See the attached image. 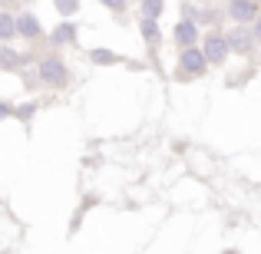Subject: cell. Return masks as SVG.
I'll use <instances>...</instances> for the list:
<instances>
[{"label": "cell", "mask_w": 261, "mask_h": 254, "mask_svg": "<svg viewBox=\"0 0 261 254\" xmlns=\"http://www.w3.org/2000/svg\"><path fill=\"white\" fill-rule=\"evenodd\" d=\"M225 53H228V43H225L222 37H205V53H202V60H208V63H222Z\"/></svg>", "instance_id": "cell-1"}, {"label": "cell", "mask_w": 261, "mask_h": 254, "mask_svg": "<svg viewBox=\"0 0 261 254\" xmlns=\"http://www.w3.org/2000/svg\"><path fill=\"white\" fill-rule=\"evenodd\" d=\"M40 76H43L46 83L60 86V83L66 79V70H63V63H57V60H46V63H43V70H40Z\"/></svg>", "instance_id": "cell-2"}, {"label": "cell", "mask_w": 261, "mask_h": 254, "mask_svg": "<svg viewBox=\"0 0 261 254\" xmlns=\"http://www.w3.org/2000/svg\"><path fill=\"white\" fill-rule=\"evenodd\" d=\"M178 66H185V73H189V76H195V73L205 70V60H202V53H198V50H185L182 60H178Z\"/></svg>", "instance_id": "cell-3"}, {"label": "cell", "mask_w": 261, "mask_h": 254, "mask_svg": "<svg viewBox=\"0 0 261 254\" xmlns=\"http://www.w3.org/2000/svg\"><path fill=\"white\" fill-rule=\"evenodd\" d=\"M13 30H20L23 37H37V33H40V23H37V17H33V13H20V20L13 23Z\"/></svg>", "instance_id": "cell-4"}, {"label": "cell", "mask_w": 261, "mask_h": 254, "mask_svg": "<svg viewBox=\"0 0 261 254\" xmlns=\"http://www.w3.org/2000/svg\"><path fill=\"white\" fill-rule=\"evenodd\" d=\"M228 13L235 20H251V17H255V4H248V0H231Z\"/></svg>", "instance_id": "cell-5"}, {"label": "cell", "mask_w": 261, "mask_h": 254, "mask_svg": "<svg viewBox=\"0 0 261 254\" xmlns=\"http://www.w3.org/2000/svg\"><path fill=\"white\" fill-rule=\"evenodd\" d=\"M175 40L182 46H192L195 43V26L189 23V20H182V23H175Z\"/></svg>", "instance_id": "cell-6"}, {"label": "cell", "mask_w": 261, "mask_h": 254, "mask_svg": "<svg viewBox=\"0 0 261 254\" xmlns=\"http://www.w3.org/2000/svg\"><path fill=\"white\" fill-rule=\"evenodd\" d=\"M20 63H23V60L13 50H0V66H4V70H20Z\"/></svg>", "instance_id": "cell-7"}, {"label": "cell", "mask_w": 261, "mask_h": 254, "mask_svg": "<svg viewBox=\"0 0 261 254\" xmlns=\"http://www.w3.org/2000/svg\"><path fill=\"white\" fill-rule=\"evenodd\" d=\"M73 37H76V26H73V23H63L57 33H53V43H70Z\"/></svg>", "instance_id": "cell-8"}, {"label": "cell", "mask_w": 261, "mask_h": 254, "mask_svg": "<svg viewBox=\"0 0 261 254\" xmlns=\"http://www.w3.org/2000/svg\"><path fill=\"white\" fill-rule=\"evenodd\" d=\"M228 46H235L238 53H245L248 50V33H231V40H225Z\"/></svg>", "instance_id": "cell-9"}, {"label": "cell", "mask_w": 261, "mask_h": 254, "mask_svg": "<svg viewBox=\"0 0 261 254\" xmlns=\"http://www.w3.org/2000/svg\"><path fill=\"white\" fill-rule=\"evenodd\" d=\"M142 10H146V20H155V17H159V10H162V0H146Z\"/></svg>", "instance_id": "cell-10"}, {"label": "cell", "mask_w": 261, "mask_h": 254, "mask_svg": "<svg viewBox=\"0 0 261 254\" xmlns=\"http://www.w3.org/2000/svg\"><path fill=\"white\" fill-rule=\"evenodd\" d=\"M142 33H146L149 43H159V26H155L152 20H146V23H142Z\"/></svg>", "instance_id": "cell-11"}, {"label": "cell", "mask_w": 261, "mask_h": 254, "mask_svg": "<svg viewBox=\"0 0 261 254\" xmlns=\"http://www.w3.org/2000/svg\"><path fill=\"white\" fill-rule=\"evenodd\" d=\"M10 33H13V20L7 13H0V37H10Z\"/></svg>", "instance_id": "cell-12"}, {"label": "cell", "mask_w": 261, "mask_h": 254, "mask_svg": "<svg viewBox=\"0 0 261 254\" xmlns=\"http://www.w3.org/2000/svg\"><path fill=\"white\" fill-rule=\"evenodd\" d=\"M93 60L96 63H116V57L109 50H93Z\"/></svg>", "instance_id": "cell-13"}, {"label": "cell", "mask_w": 261, "mask_h": 254, "mask_svg": "<svg viewBox=\"0 0 261 254\" xmlns=\"http://www.w3.org/2000/svg\"><path fill=\"white\" fill-rule=\"evenodd\" d=\"M57 7H60V13H73L76 10V0H57Z\"/></svg>", "instance_id": "cell-14"}, {"label": "cell", "mask_w": 261, "mask_h": 254, "mask_svg": "<svg viewBox=\"0 0 261 254\" xmlns=\"http://www.w3.org/2000/svg\"><path fill=\"white\" fill-rule=\"evenodd\" d=\"M106 7H113V10H126V0H102Z\"/></svg>", "instance_id": "cell-15"}, {"label": "cell", "mask_w": 261, "mask_h": 254, "mask_svg": "<svg viewBox=\"0 0 261 254\" xmlns=\"http://www.w3.org/2000/svg\"><path fill=\"white\" fill-rule=\"evenodd\" d=\"M7 112H10V109H7V106H4V102H0V119H4V116H7Z\"/></svg>", "instance_id": "cell-16"}, {"label": "cell", "mask_w": 261, "mask_h": 254, "mask_svg": "<svg viewBox=\"0 0 261 254\" xmlns=\"http://www.w3.org/2000/svg\"><path fill=\"white\" fill-rule=\"evenodd\" d=\"M255 37L261 40V20H258V26H255Z\"/></svg>", "instance_id": "cell-17"}, {"label": "cell", "mask_w": 261, "mask_h": 254, "mask_svg": "<svg viewBox=\"0 0 261 254\" xmlns=\"http://www.w3.org/2000/svg\"><path fill=\"white\" fill-rule=\"evenodd\" d=\"M248 4H251V0H248Z\"/></svg>", "instance_id": "cell-18"}]
</instances>
